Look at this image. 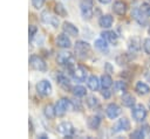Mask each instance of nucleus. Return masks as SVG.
I'll return each mask as SVG.
<instances>
[{
	"mask_svg": "<svg viewBox=\"0 0 150 139\" xmlns=\"http://www.w3.org/2000/svg\"><path fill=\"white\" fill-rule=\"evenodd\" d=\"M56 62L59 65L67 68L69 71L73 70L74 68V55L69 51H62L59 53L56 56Z\"/></svg>",
	"mask_w": 150,
	"mask_h": 139,
	"instance_id": "nucleus-1",
	"label": "nucleus"
},
{
	"mask_svg": "<svg viewBox=\"0 0 150 139\" xmlns=\"http://www.w3.org/2000/svg\"><path fill=\"white\" fill-rule=\"evenodd\" d=\"M80 11L84 20H90L94 15V0H81Z\"/></svg>",
	"mask_w": 150,
	"mask_h": 139,
	"instance_id": "nucleus-2",
	"label": "nucleus"
},
{
	"mask_svg": "<svg viewBox=\"0 0 150 139\" xmlns=\"http://www.w3.org/2000/svg\"><path fill=\"white\" fill-rule=\"evenodd\" d=\"M29 65H30L32 69H34V70H36V71H42V72H45V71L47 70V64H46L45 60H43L41 56L35 55V54L30 55V57H29Z\"/></svg>",
	"mask_w": 150,
	"mask_h": 139,
	"instance_id": "nucleus-3",
	"label": "nucleus"
},
{
	"mask_svg": "<svg viewBox=\"0 0 150 139\" xmlns=\"http://www.w3.org/2000/svg\"><path fill=\"white\" fill-rule=\"evenodd\" d=\"M71 107V100L63 97L61 99H59L55 104V111H56V116L57 117H63L66 114V112Z\"/></svg>",
	"mask_w": 150,
	"mask_h": 139,
	"instance_id": "nucleus-4",
	"label": "nucleus"
},
{
	"mask_svg": "<svg viewBox=\"0 0 150 139\" xmlns=\"http://www.w3.org/2000/svg\"><path fill=\"white\" fill-rule=\"evenodd\" d=\"M148 111L143 104H135L131 110V116L136 121H143L146 118Z\"/></svg>",
	"mask_w": 150,
	"mask_h": 139,
	"instance_id": "nucleus-5",
	"label": "nucleus"
},
{
	"mask_svg": "<svg viewBox=\"0 0 150 139\" xmlns=\"http://www.w3.org/2000/svg\"><path fill=\"white\" fill-rule=\"evenodd\" d=\"M35 89H36V92H38L40 96H42V97L49 96V95L52 93V91H53V86H52L50 82L47 81V79H42V81L38 82Z\"/></svg>",
	"mask_w": 150,
	"mask_h": 139,
	"instance_id": "nucleus-6",
	"label": "nucleus"
},
{
	"mask_svg": "<svg viewBox=\"0 0 150 139\" xmlns=\"http://www.w3.org/2000/svg\"><path fill=\"white\" fill-rule=\"evenodd\" d=\"M57 132L63 134L66 138H73L75 133V128L70 121H62L57 125Z\"/></svg>",
	"mask_w": 150,
	"mask_h": 139,
	"instance_id": "nucleus-7",
	"label": "nucleus"
},
{
	"mask_svg": "<svg viewBox=\"0 0 150 139\" xmlns=\"http://www.w3.org/2000/svg\"><path fill=\"white\" fill-rule=\"evenodd\" d=\"M74 50L76 53L77 56L80 57H86L89 53H90V44L86 41H76L75 42V46H74Z\"/></svg>",
	"mask_w": 150,
	"mask_h": 139,
	"instance_id": "nucleus-8",
	"label": "nucleus"
},
{
	"mask_svg": "<svg viewBox=\"0 0 150 139\" xmlns=\"http://www.w3.org/2000/svg\"><path fill=\"white\" fill-rule=\"evenodd\" d=\"M70 75L73 76V78L77 82H84L86 78H87V69L82 65H77V67H74L73 70L70 71Z\"/></svg>",
	"mask_w": 150,
	"mask_h": 139,
	"instance_id": "nucleus-9",
	"label": "nucleus"
},
{
	"mask_svg": "<svg viewBox=\"0 0 150 139\" xmlns=\"http://www.w3.org/2000/svg\"><path fill=\"white\" fill-rule=\"evenodd\" d=\"M121 113H122V109L116 103H110L105 107V114L109 119H116Z\"/></svg>",
	"mask_w": 150,
	"mask_h": 139,
	"instance_id": "nucleus-10",
	"label": "nucleus"
},
{
	"mask_svg": "<svg viewBox=\"0 0 150 139\" xmlns=\"http://www.w3.org/2000/svg\"><path fill=\"white\" fill-rule=\"evenodd\" d=\"M129 128H130V121H129L128 118L123 117L114 124V126L111 127V132L112 133H118V132H122V131H128Z\"/></svg>",
	"mask_w": 150,
	"mask_h": 139,
	"instance_id": "nucleus-11",
	"label": "nucleus"
},
{
	"mask_svg": "<svg viewBox=\"0 0 150 139\" xmlns=\"http://www.w3.org/2000/svg\"><path fill=\"white\" fill-rule=\"evenodd\" d=\"M56 46L61 49H68L71 47V41L69 39V35H67L66 33H61L56 36Z\"/></svg>",
	"mask_w": 150,
	"mask_h": 139,
	"instance_id": "nucleus-12",
	"label": "nucleus"
},
{
	"mask_svg": "<svg viewBox=\"0 0 150 139\" xmlns=\"http://www.w3.org/2000/svg\"><path fill=\"white\" fill-rule=\"evenodd\" d=\"M131 16H132V19H134L138 25H141V26H145V25H146L148 18L141 12L139 7L132 8V11H131Z\"/></svg>",
	"mask_w": 150,
	"mask_h": 139,
	"instance_id": "nucleus-13",
	"label": "nucleus"
},
{
	"mask_svg": "<svg viewBox=\"0 0 150 139\" xmlns=\"http://www.w3.org/2000/svg\"><path fill=\"white\" fill-rule=\"evenodd\" d=\"M62 30L63 33H66L69 36H77L79 35V29L75 25H73L71 22H63L62 23Z\"/></svg>",
	"mask_w": 150,
	"mask_h": 139,
	"instance_id": "nucleus-14",
	"label": "nucleus"
},
{
	"mask_svg": "<svg viewBox=\"0 0 150 139\" xmlns=\"http://www.w3.org/2000/svg\"><path fill=\"white\" fill-rule=\"evenodd\" d=\"M56 81H57L59 85H60L62 89H64V90H67V91L71 89V86H70V81H69V78H68L63 72H59V74L56 75Z\"/></svg>",
	"mask_w": 150,
	"mask_h": 139,
	"instance_id": "nucleus-15",
	"label": "nucleus"
},
{
	"mask_svg": "<svg viewBox=\"0 0 150 139\" xmlns=\"http://www.w3.org/2000/svg\"><path fill=\"white\" fill-rule=\"evenodd\" d=\"M112 23H114V16L110 15V14H104V15H102V16L98 19V25H100V27H102V28H104V29L110 28V27L112 26Z\"/></svg>",
	"mask_w": 150,
	"mask_h": 139,
	"instance_id": "nucleus-16",
	"label": "nucleus"
},
{
	"mask_svg": "<svg viewBox=\"0 0 150 139\" xmlns=\"http://www.w3.org/2000/svg\"><path fill=\"white\" fill-rule=\"evenodd\" d=\"M101 37H103V39H104L105 41H108L109 43H114V44H116L117 41H118V35H117L114 30H108V29L103 30V32L101 33Z\"/></svg>",
	"mask_w": 150,
	"mask_h": 139,
	"instance_id": "nucleus-17",
	"label": "nucleus"
},
{
	"mask_svg": "<svg viewBox=\"0 0 150 139\" xmlns=\"http://www.w3.org/2000/svg\"><path fill=\"white\" fill-rule=\"evenodd\" d=\"M127 8H128L127 4L124 1H122V0H117L112 5V11L117 15H124L127 13Z\"/></svg>",
	"mask_w": 150,
	"mask_h": 139,
	"instance_id": "nucleus-18",
	"label": "nucleus"
},
{
	"mask_svg": "<svg viewBox=\"0 0 150 139\" xmlns=\"http://www.w3.org/2000/svg\"><path fill=\"white\" fill-rule=\"evenodd\" d=\"M87 86L91 91H97L100 89V86H101V82L95 75H91V76H89L87 78Z\"/></svg>",
	"mask_w": 150,
	"mask_h": 139,
	"instance_id": "nucleus-19",
	"label": "nucleus"
},
{
	"mask_svg": "<svg viewBox=\"0 0 150 139\" xmlns=\"http://www.w3.org/2000/svg\"><path fill=\"white\" fill-rule=\"evenodd\" d=\"M94 44H95V48H96L98 51H101V53H103V54H108V53H109L108 41H105L103 37L95 40V43H94Z\"/></svg>",
	"mask_w": 150,
	"mask_h": 139,
	"instance_id": "nucleus-20",
	"label": "nucleus"
},
{
	"mask_svg": "<svg viewBox=\"0 0 150 139\" xmlns=\"http://www.w3.org/2000/svg\"><path fill=\"white\" fill-rule=\"evenodd\" d=\"M135 91L141 96H145V95H148L150 92V86L146 83H144L142 81H138L136 83V85H135Z\"/></svg>",
	"mask_w": 150,
	"mask_h": 139,
	"instance_id": "nucleus-21",
	"label": "nucleus"
},
{
	"mask_svg": "<svg viewBox=\"0 0 150 139\" xmlns=\"http://www.w3.org/2000/svg\"><path fill=\"white\" fill-rule=\"evenodd\" d=\"M87 125L90 130H97L101 125V117L97 116V114H93L88 118L87 120Z\"/></svg>",
	"mask_w": 150,
	"mask_h": 139,
	"instance_id": "nucleus-22",
	"label": "nucleus"
},
{
	"mask_svg": "<svg viewBox=\"0 0 150 139\" xmlns=\"http://www.w3.org/2000/svg\"><path fill=\"white\" fill-rule=\"evenodd\" d=\"M141 44H142L141 39L138 36H134L129 40V50L132 53H136L141 49Z\"/></svg>",
	"mask_w": 150,
	"mask_h": 139,
	"instance_id": "nucleus-23",
	"label": "nucleus"
},
{
	"mask_svg": "<svg viewBox=\"0 0 150 139\" xmlns=\"http://www.w3.org/2000/svg\"><path fill=\"white\" fill-rule=\"evenodd\" d=\"M100 82H101V88L102 89H109L114 84V81H112V78L109 74H103L100 78Z\"/></svg>",
	"mask_w": 150,
	"mask_h": 139,
	"instance_id": "nucleus-24",
	"label": "nucleus"
},
{
	"mask_svg": "<svg viewBox=\"0 0 150 139\" xmlns=\"http://www.w3.org/2000/svg\"><path fill=\"white\" fill-rule=\"evenodd\" d=\"M122 104L127 107H132L136 104V99L130 93H124L122 95Z\"/></svg>",
	"mask_w": 150,
	"mask_h": 139,
	"instance_id": "nucleus-25",
	"label": "nucleus"
},
{
	"mask_svg": "<svg viewBox=\"0 0 150 139\" xmlns=\"http://www.w3.org/2000/svg\"><path fill=\"white\" fill-rule=\"evenodd\" d=\"M43 114L47 119H53L56 116V111H55V105L52 104H47L43 107Z\"/></svg>",
	"mask_w": 150,
	"mask_h": 139,
	"instance_id": "nucleus-26",
	"label": "nucleus"
},
{
	"mask_svg": "<svg viewBox=\"0 0 150 139\" xmlns=\"http://www.w3.org/2000/svg\"><path fill=\"white\" fill-rule=\"evenodd\" d=\"M71 91L75 97H84L87 95V89L83 85H75L71 88Z\"/></svg>",
	"mask_w": 150,
	"mask_h": 139,
	"instance_id": "nucleus-27",
	"label": "nucleus"
},
{
	"mask_svg": "<svg viewBox=\"0 0 150 139\" xmlns=\"http://www.w3.org/2000/svg\"><path fill=\"white\" fill-rule=\"evenodd\" d=\"M86 104L89 109H95L98 106V99L95 96H88L86 98Z\"/></svg>",
	"mask_w": 150,
	"mask_h": 139,
	"instance_id": "nucleus-28",
	"label": "nucleus"
},
{
	"mask_svg": "<svg viewBox=\"0 0 150 139\" xmlns=\"http://www.w3.org/2000/svg\"><path fill=\"white\" fill-rule=\"evenodd\" d=\"M54 9H55V13H56L57 16H66L67 15V11H66V8L63 7V5L61 2H57L55 5Z\"/></svg>",
	"mask_w": 150,
	"mask_h": 139,
	"instance_id": "nucleus-29",
	"label": "nucleus"
},
{
	"mask_svg": "<svg viewBox=\"0 0 150 139\" xmlns=\"http://www.w3.org/2000/svg\"><path fill=\"white\" fill-rule=\"evenodd\" d=\"M146 133L144 132V130L141 127V128H136L135 131H132L131 133H130V138H135V139H142V138H144V135H145Z\"/></svg>",
	"mask_w": 150,
	"mask_h": 139,
	"instance_id": "nucleus-30",
	"label": "nucleus"
},
{
	"mask_svg": "<svg viewBox=\"0 0 150 139\" xmlns=\"http://www.w3.org/2000/svg\"><path fill=\"white\" fill-rule=\"evenodd\" d=\"M139 9H141V12H142L146 18L150 16V2H142L141 6H139Z\"/></svg>",
	"mask_w": 150,
	"mask_h": 139,
	"instance_id": "nucleus-31",
	"label": "nucleus"
},
{
	"mask_svg": "<svg viewBox=\"0 0 150 139\" xmlns=\"http://www.w3.org/2000/svg\"><path fill=\"white\" fill-rule=\"evenodd\" d=\"M114 88H115L116 91H122V92H125V91H127V84H125V82H123V81H117V82H115Z\"/></svg>",
	"mask_w": 150,
	"mask_h": 139,
	"instance_id": "nucleus-32",
	"label": "nucleus"
},
{
	"mask_svg": "<svg viewBox=\"0 0 150 139\" xmlns=\"http://www.w3.org/2000/svg\"><path fill=\"white\" fill-rule=\"evenodd\" d=\"M50 18H52V14H50L48 11H45V12L41 13V21H42V22H45V23H49Z\"/></svg>",
	"mask_w": 150,
	"mask_h": 139,
	"instance_id": "nucleus-33",
	"label": "nucleus"
},
{
	"mask_svg": "<svg viewBox=\"0 0 150 139\" xmlns=\"http://www.w3.org/2000/svg\"><path fill=\"white\" fill-rule=\"evenodd\" d=\"M38 33V27L34 26V25H30L29 28H28V34H29V41L33 40V37L35 36V34Z\"/></svg>",
	"mask_w": 150,
	"mask_h": 139,
	"instance_id": "nucleus-34",
	"label": "nucleus"
},
{
	"mask_svg": "<svg viewBox=\"0 0 150 139\" xmlns=\"http://www.w3.org/2000/svg\"><path fill=\"white\" fill-rule=\"evenodd\" d=\"M143 50L148 55H150V37H148V39H145L143 41Z\"/></svg>",
	"mask_w": 150,
	"mask_h": 139,
	"instance_id": "nucleus-35",
	"label": "nucleus"
},
{
	"mask_svg": "<svg viewBox=\"0 0 150 139\" xmlns=\"http://www.w3.org/2000/svg\"><path fill=\"white\" fill-rule=\"evenodd\" d=\"M45 1L46 0H32V5H33V7L35 9H40L45 5Z\"/></svg>",
	"mask_w": 150,
	"mask_h": 139,
	"instance_id": "nucleus-36",
	"label": "nucleus"
},
{
	"mask_svg": "<svg viewBox=\"0 0 150 139\" xmlns=\"http://www.w3.org/2000/svg\"><path fill=\"white\" fill-rule=\"evenodd\" d=\"M59 23H60L59 18H57L56 15H52L50 21H49V25H50V26H53L54 28H57V27H59Z\"/></svg>",
	"mask_w": 150,
	"mask_h": 139,
	"instance_id": "nucleus-37",
	"label": "nucleus"
},
{
	"mask_svg": "<svg viewBox=\"0 0 150 139\" xmlns=\"http://www.w3.org/2000/svg\"><path fill=\"white\" fill-rule=\"evenodd\" d=\"M102 96H103L105 99H108V98H110V96H111V91H110L109 89H103V90H102Z\"/></svg>",
	"mask_w": 150,
	"mask_h": 139,
	"instance_id": "nucleus-38",
	"label": "nucleus"
},
{
	"mask_svg": "<svg viewBox=\"0 0 150 139\" xmlns=\"http://www.w3.org/2000/svg\"><path fill=\"white\" fill-rule=\"evenodd\" d=\"M100 4H102V5H107V4H110L111 2V0H97Z\"/></svg>",
	"mask_w": 150,
	"mask_h": 139,
	"instance_id": "nucleus-39",
	"label": "nucleus"
},
{
	"mask_svg": "<svg viewBox=\"0 0 150 139\" xmlns=\"http://www.w3.org/2000/svg\"><path fill=\"white\" fill-rule=\"evenodd\" d=\"M28 123H29V133H33V130H34V128H33V123H32V119H29V121H28Z\"/></svg>",
	"mask_w": 150,
	"mask_h": 139,
	"instance_id": "nucleus-40",
	"label": "nucleus"
},
{
	"mask_svg": "<svg viewBox=\"0 0 150 139\" xmlns=\"http://www.w3.org/2000/svg\"><path fill=\"white\" fill-rule=\"evenodd\" d=\"M38 137H39V138H43V139H46V138H48V135H47V134H43V133H42V134H39Z\"/></svg>",
	"mask_w": 150,
	"mask_h": 139,
	"instance_id": "nucleus-41",
	"label": "nucleus"
},
{
	"mask_svg": "<svg viewBox=\"0 0 150 139\" xmlns=\"http://www.w3.org/2000/svg\"><path fill=\"white\" fill-rule=\"evenodd\" d=\"M148 34L150 35V25H149V27H148Z\"/></svg>",
	"mask_w": 150,
	"mask_h": 139,
	"instance_id": "nucleus-42",
	"label": "nucleus"
}]
</instances>
